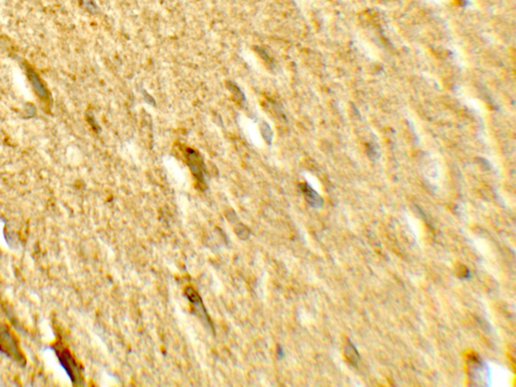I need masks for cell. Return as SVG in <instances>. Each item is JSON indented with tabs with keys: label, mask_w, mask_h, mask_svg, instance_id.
Listing matches in <instances>:
<instances>
[{
	"label": "cell",
	"mask_w": 516,
	"mask_h": 387,
	"mask_svg": "<svg viewBox=\"0 0 516 387\" xmlns=\"http://www.w3.org/2000/svg\"><path fill=\"white\" fill-rule=\"evenodd\" d=\"M187 159H188V163L192 169V172L194 173L195 177L198 180V183L200 185H204L205 184V177H204L205 176V165H204L201 155L199 154V152H197L193 149H188L187 150Z\"/></svg>",
	"instance_id": "obj_1"
},
{
	"label": "cell",
	"mask_w": 516,
	"mask_h": 387,
	"mask_svg": "<svg viewBox=\"0 0 516 387\" xmlns=\"http://www.w3.org/2000/svg\"><path fill=\"white\" fill-rule=\"evenodd\" d=\"M27 74H28V78H29V80H30L34 90L38 94V96L41 99L45 100V101H50L51 102L52 101L51 100V94H50L48 88L46 87V85L44 84V82L42 81V79L36 73V71L28 66L27 67Z\"/></svg>",
	"instance_id": "obj_2"
},
{
	"label": "cell",
	"mask_w": 516,
	"mask_h": 387,
	"mask_svg": "<svg viewBox=\"0 0 516 387\" xmlns=\"http://www.w3.org/2000/svg\"><path fill=\"white\" fill-rule=\"evenodd\" d=\"M300 190L303 194V196L307 202V204L315 208V209H321L324 206V199L319 195V194L308 184V183H301L299 184Z\"/></svg>",
	"instance_id": "obj_3"
},
{
	"label": "cell",
	"mask_w": 516,
	"mask_h": 387,
	"mask_svg": "<svg viewBox=\"0 0 516 387\" xmlns=\"http://www.w3.org/2000/svg\"><path fill=\"white\" fill-rule=\"evenodd\" d=\"M186 296L188 297L189 301L193 304V306H194V308L196 309L197 313H198L199 315L203 316V317H204V319H205V321H206V322H208V324L212 326V323H211L210 319L208 318L207 313L205 312V308H204L203 302H202V300H201V298H200L199 294H197V292H196L193 287H188V288L186 289Z\"/></svg>",
	"instance_id": "obj_4"
},
{
	"label": "cell",
	"mask_w": 516,
	"mask_h": 387,
	"mask_svg": "<svg viewBox=\"0 0 516 387\" xmlns=\"http://www.w3.org/2000/svg\"><path fill=\"white\" fill-rule=\"evenodd\" d=\"M345 355H346V358L347 360L353 365V366H357V364L359 363L360 361V355L357 351V349L355 348V346L352 344V342L349 340L347 345H346V348H345Z\"/></svg>",
	"instance_id": "obj_5"
},
{
	"label": "cell",
	"mask_w": 516,
	"mask_h": 387,
	"mask_svg": "<svg viewBox=\"0 0 516 387\" xmlns=\"http://www.w3.org/2000/svg\"><path fill=\"white\" fill-rule=\"evenodd\" d=\"M82 6L86 11H88L91 14L97 13V7L94 3V0H82Z\"/></svg>",
	"instance_id": "obj_6"
},
{
	"label": "cell",
	"mask_w": 516,
	"mask_h": 387,
	"mask_svg": "<svg viewBox=\"0 0 516 387\" xmlns=\"http://www.w3.org/2000/svg\"><path fill=\"white\" fill-rule=\"evenodd\" d=\"M261 131H262V134L264 136V138L268 141V142H271V137H272V133H271V130H270V127L266 124V123H263V125L261 126Z\"/></svg>",
	"instance_id": "obj_7"
},
{
	"label": "cell",
	"mask_w": 516,
	"mask_h": 387,
	"mask_svg": "<svg viewBox=\"0 0 516 387\" xmlns=\"http://www.w3.org/2000/svg\"><path fill=\"white\" fill-rule=\"evenodd\" d=\"M37 113V109L33 104H27L26 105V114L25 118H33Z\"/></svg>",
	"instance_id": "obj_8"
},
{
	"label": "cell",
	"mask_w": 516,
	"mask_h": 387,
	"mask_svg": "<svg viewBox=\"0 0 516 387\" xmlns=\"http://www.w3.org/2000/svg\"><path fill=\"white\" fill-rule=\"evenodd\" d=\"M88 121H89V123L92 125V127H93L96 131H97V130L99 131V129H100V128H99V126H98V124H97V122H96V120H95V118H94V116H93L92 114H89V115H88Z\"/></svg>",
	"instance_id": "obj_9"
},
{
	"label": "cell",
	"mask_w": 516,
	"mask_h": 387,
	"mask_svg": "<svg viewBox=\"0 0 516 387\" xmlns=\"http://www.w3.org/2000/svg\"><path fill=\"white\" fill-rule=\"evenodd\" d=\"M458 2L462 5V6H465L467 4V0H458Z\"/></svg>",
	"instance_id": "obj_10"
}]
</instances>
